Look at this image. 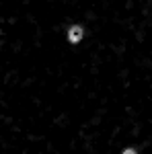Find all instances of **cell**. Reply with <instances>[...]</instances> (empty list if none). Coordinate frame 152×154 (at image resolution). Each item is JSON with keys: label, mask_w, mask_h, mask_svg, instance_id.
Wrapping results in <instances>:
<instances>
[{"label": "cell", "mask_w": 152, "mask_h": 154, "mask_svg": "<svg viewBox=\"0 0 152 154\" xmlns=\"http://www.w3.org/2000/svg\"><path fill=\"white\" fill-rule=\"evenodd\" d=\"M82 35H84V31H82L80 25H72L68 29V41H72V43H78L82 39Z\"/></svg>", "instance_id": "obj_1"}, {"label": "cell", "mask_w": 152, "mask_h": 154, "mask_svg": "<svg viewBox=\"0 0 152 154\" xmlns=\"http://www.w3.org/2000/svg\"><path fill=\"white\" fill-rule=\"evenodd\" d=\"M123 154H136V150H134V148H128V150H126Z\"/></svg>", "instance_id": "obj_2"}]
</instances>
